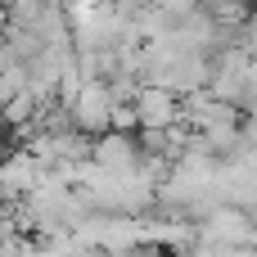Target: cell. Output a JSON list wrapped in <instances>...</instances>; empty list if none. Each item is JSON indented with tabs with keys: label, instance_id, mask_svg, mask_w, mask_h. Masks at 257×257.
I'll return each instance as SVG.
<instances>
[{
	"label": "cell",
	"instance_id": "cell-1",
	"mask_svg": "<svg viewBox=\"0 0 257 257\" xmlns=\"http://www.w3.org/2000/svg\"><path fill=\"white\" fill-rule=\"evenodd\" d=\"M176 113H181V104H176V95L163 90V86H149V90H140V99H136V117L145 122V131H163V126H172Z\"/></svg>",
	"mask_w": 257,
	"mask_h": 257
},
{
	"label": "cell",
	"instance_id": "cell-2",
	"mask_svg": "<svg viewBox=\"0 0 257 257\" xmlns=\"http://www.w3.org/2000/svg\"><path fill=\"white\" fill-rule=\"evenodd\" d=\"M5 41H9V14L0 9V45H5Z\"/></svg>",
	"mask_w": 257,
	"mask_h": 257
}]
</instances>
